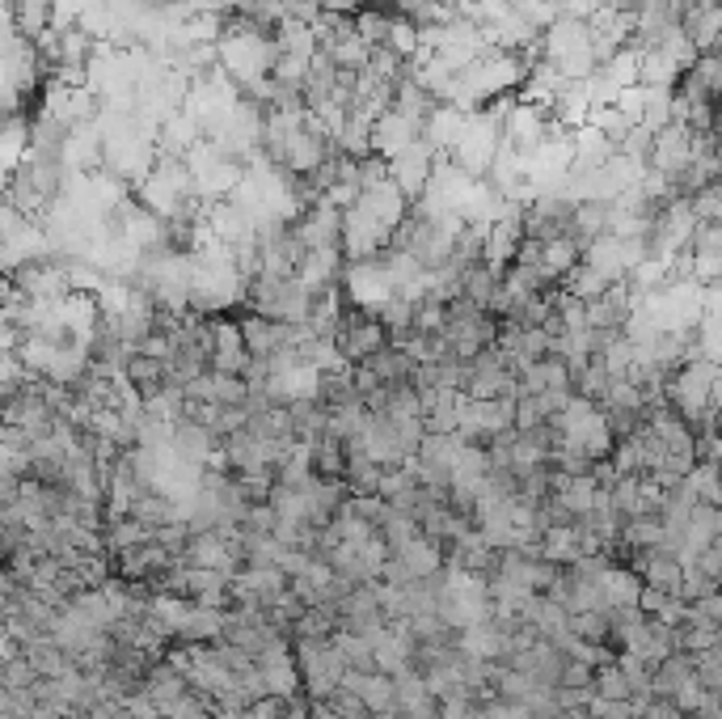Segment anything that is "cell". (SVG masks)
<instances>
[{"label":"cell","mask_w":722,"mask_h":719,"mask_svg":"<svg viewBox=\"0 0 722 719\" xmlns=\"http://www.w3.org/2000/svg\"><path fill=\"white\" fill-rule=\"evenodd\" d=\"M541 558H545V563H558V567H570V563H579V558H583L579 521L545 529V538H541Z\"/></svg>","instance_id":"603a6c76"},{"label":"cell","mask_w":722,"mask_h":719,"mask_svg":"<svg viewBox=\"0 0 722 719\" xmlns=\"http://www.w3.org/2000/svg\"><path fill=\"white\" fill-rule=\"evenodd\" d=\"M570 630L588 644H608L613 648V618L608 610H588V614H570Z\"/></svg>","instance_id":"d6a6232c"},{"label":"cell","mask_w":722,"mask_h":719,"mask_svg":"<svg viewBox=\"0 0 722 719\" xmlns=\"http://www.w3.org/2000/svg\"><path fill=\"white\" fill-rule=\"evenodd\" d=\"M600 585V601H604V610H638V601H642V576L634 571V567H617V563H608L604 567V576L596 580Z\"/></svg>","instance_id":"9a60e30c"},{"label":"cell","mask_w":722,"mask_h":719,"mask_svg":"<svg viewBox=\"0 0 722 719\" xmlns=\"http://www.w3.org/2000/svg\"><path fill=\"white\" fill-rule=\"evenodd\" d=\"M685 487L697 495V504H714L722 508V470L714 461H697L689 470V479H685Z\"/></svg>","instance_id":"83f0119b"},{"label":"cell","mask_w":722,"mask_h":719,"mask_svg":"<svg viewBox=\"0 0 722 719\" xmlns=\"http://www.w3.org/2000/svg\"><path fill=\"white\" fill-rule=\"evenodd\" d=\"M541 60L558 68L566 81H588L600 68L592 26L579 22V17H558L549 31L541 34Z\"/></svg>","instance_id":"7a4b0ae2"},{"label":"cell","mask_w":722,"mask_h":719,"mask_svg":"<svg viewBox=\"0 0 722 719\" xmlns=\"http://www.w3.org/2000/svg\"><path fill=\"white\" fill-rule=\"evenodd\" d=\"M613 106L626 115L634 128H642V119H647V85H629V90H622Z\"/></svg>","instance_id":"d590c367"},{"label":"cell","mask_w":722,"mask_h":719,"mask_svg":"<svg viewBox=\"0 0 722 719\" xmlns=\"http://www.w3.org/2000/svg\"><path fill=\"white\" fill-rule=\"evenodd\" d=\"M339 352H343L346 364H368L372 356H380L384 347H393L389 343V330L380 322L377 314H368V309H359V305H346V318L343 327H339Z\"/></svg>","instance_id":"5b68a950"},{"label":"cell","mask_w":722,"mask_h":719,"mask_svg":"<svg viewBox=\"0 0 722 719\" xmlns=\"http://www.w3.org/2000/svg\"><path fill=\"white\" fill-rule=\"evenodd\" d=\"M393 22H398V13H393V9L368 4V9H359V13H355V34H359L368 47H389Z\"/></svg>","instance_id":"484cf974"},{"label":"cell","mask_w":722,"mask_h":719,"mask_svg":"<svg viewBox=\"0 0 722 719\" xmlns=\"http://www.w3.org/2000/svg\"><path fill=\"white\" fill-rule=\"evenodd\" d=\"M663 533H667V524L660 512H642V517H629L622 524V546H626V555L655 551V546H663Z\"/></svg>","instance_id":"d4e9b609"},{"label":"cell","mask_w":722,"mask_h":719,"mask_svg":"<svg viewBox=\"0 0 722 719\" xmlns=\"http://www.w3.org/2000/svg\"><path fill=\"white\" fill-rule=\"evenodd\" d=\"M608 216H613V203H592V199H583V203H575V221H570V237L588 250L592 241H600L604 233H608Z\"/></svg>","instance_id":"cb8c5ba5"},{"label":"cell","mask_w":722,"mask_h":719,"mask_svg":"<svg viewBox=\"0 0 722 719\" xmlns=\"http://www.w3.org/2000/svg\"><path fill=\"white\" fill-rule=\"evenodd\" d=\"M470 119L473 115H465V110L452 106V102H448V106H436L431 119L423 123V140L443 157V153H452V149L461 144V135H465V128H470Z\"/></svg>","instance_id":"2e32d148"},{"label":"cell","mask_w":722,"mask_h":719,"mask_svg":"<svg viewBox=\"0 0 722 719\" xmlns=\"http://www.w3.org/2000/svg\"><path fill=\"white\" fill-rule=\"evenodd\" d=\"M689 203H693V212H697L701 225H722V178H714L710 187H701Z\"/></svg>","instance_id":"e575fe53"},{"label":"cell","mask_w":722,"mask_h":719,"mask_svg":"<svg viewBox=\"0 0 722 719\" xmlns=\"http://www.w3.org/2000/svg\"><path fill=\"white\" fill-rule=\"evenodd\" d=\"M250 347H246V334H241V322H233L228 314L212 318V368L216 373H237L246 377L250 368Z\"/></svg>","instance_id":"8fae6325"},{"label":"cell","mask_w":722,"mask_h":719,"mask_svg":"<svg viewBox=\"0 0 722 719\" xmlns=\"http://www.w3.org/2000/svg\"><path fill=\"white\" fill-rule=\"evenodd\" d=\"M368 719H384V716H368Z\"/></svg>","instance_id":"ab89813d"},{"label":"cell","mask_w":722,"mask_h":719,"mask_svg":"<svg viewBox=\"0 0 722 719\" xmlns=\"http://www.w3.org/2000/svg\"><path fill=\"white\" fill-rule=\"evenodd\" d=\"M689 682H697V660H693L689 652H676V656H667L660 669H655L651 694H655V698H676Z\"/></svg>","instance_id":"7402d4cb"},{"label":"cell","mask_w":722,"mask_h":719,"mask_svg":"<svg viewBox=\"0 0 722 719\" xmlns=\"http://www.w3.org/2000/svg\"><path fill=\"white\" fill-rule=\"evenodd\" d=\"M127 381L135 386V393L149 402V398H157L174 386V368L157 356H144V352H135V356L127 360Z\"/></svg>","instance_id":"d6986e66"},{"label":"cell","mask_w":722,"mask_h":719,"mask_svg":"<svg viewBox=\"0 0 722 719\" xmlns=\"http://www.w3.org/2000/svg\"><path fill=\"white\" fill-rule=\"evenodd\" d=\"M693 165V131L685 123H672L655 135V149H651V169L663 174L667 182H676L685 169Z\"/></svg>","instance_id":"7c38bea8"},{"label":"cell","mask_w":722,"mask_h":719,"mask_svg":"<svg viewBox=\"0 0 722 719\" xmlns=\"http://www.w3.org/2000/svg\"><path fill=\"white\" fill-rule=\"evenodd\" d=\"M144 542H153V524H144L140 517L106 521V546H110V555H123V551L144 546Z\"/></svg>","instance_id":"4316f807"},{"label":"cell","mask_w":722,"mask_h":719,"mask_svg":"<svg viewBox=\"0 0 722 719\" xmlns=\"http://www.w3.org/2000/svg\"><path fill=\"white\" fill-rule=\"evenodd\" d=\"M499 149H502V115L486 106V110H477V115L470 119V128H465V135H461V144H457L448 157H452V165H461L470 178L486 182L490 169H495Z\"/></svg>","instance_id":"3957f363"},{"label":"cell","mask_w":722,"mask_h":719,"mask_svg":"<svg viewBox=\"0 0 722 719\" xmlns=\"http://www.w3.org/2000/svg\"><path fill=\"white\" fill-rule=\"evenodd\" d=\"M418 135H423V128H418L414 119H406L402 110H384L377 123H372V153L389 162V157H398L402 149H410Z\"/></svg>","instance_id":"5bb4252c"},{"label":"cell","mask_w":722,"mask_h":719,"mask_svg":"<svg viewBox=\"0 0 722 719\" xmlns=\"http://www.w3.org/2000/svg\"><path fill=\"white\" fill-rule=\"evenodd\" d=\"M398 703H402V716H410V719L440 716V698L431 694L427 677H423L418 669H410V673L398 677Z\"/></svg>","instance_id":"44dd1931"},{"label":"cell","mask_w":722,"mask_h":719,"mask_svg":"<svg viewBox=\"0 0 722 719\" xmlns=\"http://www.w3.org/2000/svg\"><path fill=\"white\" fill-rule=\"evenodd\" d=\"M398 558L406 563L410 580H436V576L448 571V551L431 538H414L406 551H398Z\"/></svg>","instance_id":"ffe728a7"},{"label":"cell","mask_w":722,"mask_h":719,"mask_svg":"<svg viewBox=\"0 0 722 719\" xmlns=\"http://www.w3.org/2000/svg\"><path fill=\"white\" fill-rule=\"evenodd\" d=\"M482 711H486V719H533V711L524 707V703H507V698H486L482 703Z\"/></svg>","instance_id":"8d00e7d4"},{"label":"cell","mask_w":722,"mask_h":719,"mask_svg":"<svg viewBox=\"0 0 722 719\" xmlns=\"http://www.w3.org/2000/svg\"><path fill=\"white\" fill-rule=\"evenodd\" d=\"M436 165H440V153L418 135L410 149H402L398 157H389V178L402 187V196H406L410 203H418V199L427 196L431 178H436Z\"/></svg>","instance_id":"ba28073f"},{"label":"cell","mask_w":722,"mask_h":719,"mask_svg":"<svg viewBox=\"0 0 722 719\" xmlns=\"http://www.w3.org/2000/svg\"><path fill=\"white\" fill-rule=\"evenodd\" d=\"M461 652L473 660H507L511 656V630H502L499 622H477L461 630Z\"/></svg>","instance_id":"e0dca14e"},{"label":"cell","mask_w":722,"mask_h":719,"mask_svg":"<svg viewBox=\"0 0 722 719\" xmlns=\"http://www.w3.org/2000/svg\"><path fill=\"white\" fill-rule=\"evenodd\" d=\"M672 31H680V9L672 0H642L634 17V47H660Z\"/></svg>","instance_id":"4fadbf2b"},{"label":"cell","mask_w":722,"mask_h":719,"mask_svg":"<svg viewBox=\"0 0 722 719\" xmlns=\"http://www.w3.org/2000/svg\"><path fill=\"white\" fill-rule=\"evenodd\" d=\"M296 660H300V677H305V694L309 698H330L334 689L343 686L346 664L343 652L330 644H296Z\"/></svg>","instance_id":"52a82bcc"},{"label":"cell","mask_w":722,"mask_h":719,"mask_svg":"<svg viewBox=\"0 0 722 719\" xmlns=\"http://www.w3.org/2000/svg\"><path fill=\"white\" fill-rule=\"evenodd\" d=\"M697 225H701V221H697L689 199H672L660 216H655V225L647 229V250H651V259H676V255H685L693 246Z\"/></svg>","instance_id":"277c9868"},{"label":"cell","mask_w":722,"mask_h":719,"mask_svg":"<svg viewBox=\"0 0 722 719\" xmlns=\"http://www.w3.org/2000/svg\"><path fill=\"white\" fill-rule=\"evenodd\" d=\"M596 694L600 698H613V703H629V698H634V686H629V677L622 673L617 660L596 669Z\"/></svg>","instance_id":"836d02e7"},{"label":"cell","mask_w":722,"mask_h":719,"mask_svg":"<svg viewBox=\"0 0 722 719\" xmlns=\"http://www.w3.org/2000/svg\"><path fill=\"white\" fill-rule=\"evenodd\" d=\"M292 233L300 237L305 250H330V246L343 250V208H334L330 199H317L300 212Z\"/></svg>","instance_id":"9c48e42d"},{"label":"cell","mask_w":722,"mask_h":719,"mask_svg":"<svg viewBox=\"0 0 722 719\" xmlns=\"http://www.w3.org/2000/svg\"><path fill=\"white\" fill-rule=\"evenodd\" d=\"M714 436H722V406H719V415H714V427H710Z\"/></svg>","instance_id":"f35d334b"},{"label":"cell","mask_w":722,"mask_h":719,"mask_svg":"<svg viewBox=\"0 0 722 719\" xmlns=\"http://www.w3.org/2000/svg\"><path fill=\"white\" fill-rule=\"evenodd\" d=\"M380 533H384V542H389L393 555H398V551H406L414 538H423V524H418V517L402 512V508H389V517L380 521Z\"/></svg>","instance_id":"1f68e13d"},{"label":"cell","mask_w":722,"mask_h":719,"mask_svg":"<svg viewBox=\"0 0 722 719\" xmlns=\"http://www.w3.org/2000/svg\"><path fill=\"white\" fill-rule=\"evenodd\" d=\"M343 293L351 305L368 309V314H380L393 296H398V284L389 275L384 259H368V262H346L343 271Z\"/></svg>","instance_id":"8992f818"},{"label":"cell","mask_w":722,"mask_h":719,"mask_svg":"<svg viewBox=\"0 0 722 719\" xmlns=\"http://www.w3.org/2000/svg\"><path fill=\"white\" fill-rule=\"evenodd\" d=\"M719 630L722 626H714V622H701V618H685L680 626H676V648L680 652H689V656H697V652H706V648H714L719 644Z\"/></svg>","instance_id":"f1b7e54d"},{"label":"cell","mask_w":722,"mask_h":719,"mask_svg":"<svg viewBox=\"0 0 722 719\" xmlns=\"http://www.w3.org/2000/svg\"><path fill=\"white\" fill-rule=\"evenodd\" d=\"M680 31L689 34V43L701 56L714 51L722 38V4H689L680 13Z\"/></svg>","instance_id":"ac0fdd59"},{"label":"cell","mask_w":722,"mask_h":719,"mask_svg":"<svg viewBox=\"0 0 722 719\" xmlns=\"http://www.w3.org/2000/svg\"><path fill=\"white\" fill-rule=\"evenodd\" d=\"M714 381H719V364L706 356L689 360L672 381H667V406L693 427V432H710L714 415H719V398H714Z\"/></svg>","instance_id":"6da1fadb"},{"label":"cell","mask_w":722,"mask_h":719,"mask_svg":"<svg viewBox=\"0 0 722 719\" xmlns=\"http://www.w3.org/2000/svg\"><path fill=\"white\" fill-rule=\"evenodd\" d=\"M334 648L343 652V660L351 664V669H377V648H372V639H368V635H355V630L339 626Z\"/></svg>","instance_id":"4dcf8cb0"},{"label":"cell","mask_w":722,"mask_h":719,"mask_svg":"<svg viewBox=\"0 0 722 719\" xmlns=\"http://www.w3.org/2000/svg\"><path fill=\"white\" fill-rule=\"evenodd\" d=\"M317 4H321L326 13H346V17H351V13H359V9H368L372 0H317Z\"/></svg>","instance_id":"74e56055"},{"label":"cell","mask_w":722,"mask_h":719,"mask_svg":"<svg viewBox=\"0 0 722 719\" xmlns=\"http://www.w3.org/2000/svg\"><path fill=\"white\" fill-rule=\"evenodd\" d=\"M626 567H634V571L642 576V585H647V589L672 592V597H680V592H685V563H680V555H672L667 546L638 551V555L626 558Z\"/></svg>","instance_id":"30bf717a"},{"label":"cell","mask_w":722,"mask_h":719,"mask_svg":"<svg viewBox=\"0 0 722 719\" xmlns=\"http://www.w3.org/2000/svg\"><path fill=\"white\" fill-rule=\"evenodd\" d=\"M431 719H443V716H431Z\"/></svg>","instance_id":"60d3db41"},{"label":"cell","mask_w":722,"mask_h":719,"mask_svg":"<svg viewBox=\"0 0 722 719\" xmlns=\"http://www.w3.org/2000/svg\"><path fill=\"white\" fill-rule=\"evenodd\" d=\"M563 288L570 296H579V300H596V296H604L608 288H613V280H608V275H600L596 267L579 262V267H575V271L563 280Z\"/></svg>","instance_id":"f546056e"}]
</instances>
